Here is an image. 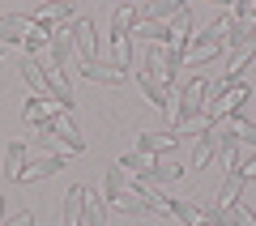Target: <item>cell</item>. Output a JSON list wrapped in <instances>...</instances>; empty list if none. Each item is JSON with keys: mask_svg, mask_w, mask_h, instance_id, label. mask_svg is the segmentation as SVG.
I'll return each instance as SVG.
<instances>
[{"mask_svg": "<svg viewBox=\"0 0 256 226\" xmlns=\"http://www.w3.org/2000/svg\"><path fill=\"white\" fill-rule=\"evenodd\" d=\"M205 102H210V82H205V77L184 82L180 94H175V102H171V132H175V136H184V132H205V128H210Z\"/></svg>", "mask_w": 256, "mask_h": 226, "instance_id": "cell-1", "label": "cell"}, {"mask_svg": "<svg viewBox=\"0 0 256 226\" xmlns=\"http://www.w3.org/2000/svg\"><path fill=\"white\" fill-rule=\"evenodd\" d=\"M141 22V13L132 4H120L111 13V34H107V52L116 68H132V26Z\"/></svg>", "mask_w": 256, "mask_h": 226, "instance_id": "cell-2", "label": "cell"}, {"mask_svg": "<svg viewBox=\"0 0 256 226\" xmlns=\"http://www.w3.org/2000/svg\"><path fill=\"white\" fill-rule=\"evenodd\" d=\"M244 102H248V82H226L222 77L218 86H210V102H205V116L214 120H230V116H244Z\"/></svg>", "mask_w": 256, "mask_h": 226, "instance_id": "cell-3", "label": "cell"}, {"mask_svg": "<svg viewBox=\"0 0 256 226\" xmlns=\"http://www.w3.org/2000/svg\"><path fill=\"white\" fill-rule=\"evenodd\" d=\"M226 22H230V18H218L214 26H205L201 34H192V43H188V60H184V64H192V68H205V64H210L218 52H226V43H222V38H226Z\"/></svg>", "mask_w": 256, "mask_h": 226, "instance_id": "cell-4", "label": "cell"}, {"mask_svg": "<svg viewBox=\"0 0 256 226\" xmlns=\"http://www.w3.org/2000/svg\"><path fill=\"white\" fill-rule=\"evenodd\" d=\"M68 30H73V47H77V56H82V64L98 60V26H94L90 18H73Z\"/></svg>", "mask_w": 256, "mask_h": 226, "instance_id": "cell-5", "label": "cell"}, {"mask_svg": "<svg viewBox=\"0 0 256 226\" xmlns=\"http://www.w3.org/2000/svg\"><path fill=\"white\" fill-rule=\"evenodd\" d=\"M82 77H86V82H94V86H124L132 72L116 68L111 60H90V64H82Z\"/></svg>", "mask_w": 256, "mask_h": 226, "instance_id": "cell-6", "label": "cell"}, {"mask_svg": "<svg viewBox=\"0 0 256 226\" xmlns=\"http://www.w3.org/2000/svg\"><path fill=\"white\" fill-rule=\"evenodd\" d=\"M175 145H180V136H175L171 128H162V132H141L137 136V154H146V158H171Z\"/></svg>", "mask_w": 256, "mask_h": 226, "instance_id": "cell-7", "label": "cell"}, {"mask_svg": "<svg viewBox=\"0 0 256 226\" xmlns=\"http://www.w3.org/2000/svg\"><path fill=\"white\" fill-rule=\"evenodd\" d=\"M64 162H68V154H34L26 162V171H22L18 184H30V180H47V175L64 171Z\"/></svg>", "mask_w": 256, "mask_h": 226, "instance_id": "cell-8", "label": "cell"}, {"mask_svg": "<svg viewBox=\"0 0 256 226\" xmlns=\"http://www.w3.org/2000/svg\"><path fill=\"white\" fill-rule=\"evenodd\" d=\"M30 13H4V18H0V43L9 47V43H22V38H26V30H30Z\"/></svg>", "mask_w": 256, "mask_h": 226, "instance_id": "cell-9", "label": "cell"}, {"mask_svg": "<svg viewBox=\"0 0 256 226\" xmlns=\"http://www.w3.org/2000/svg\"><path fill=\"white\" fill-rule=\"evenodd\" d=\"M107 214H111L107 196H102V192H90V188H86V209H82V226H107Z\"/></svg>", "mask_w": 256, "mask_h": 226, "instance_id": "cell-10", "label": "cell"}, {"mask_svg": "<svg viewBox=\"0 0 256 226\" xmlns=\"http://www.w3.org/2000/svg\"><path fill=\"white\" fill-rule=\"evenodd\" d=\"M82 209H86V188H82V184H68V192H64V209H60L64 226H82Z\"/></svg>", "mask_w": 256, "mask_h": 226, "instance_id": "cell-11", "label": "cell"}, {"mask_svg": "<svg viewBox=\"0 0 256 226\" xmlns=\"http://www.w3.org/2000/svg\"><path fill=\"white\" fill-rule=\"evenodd\" d=\"M56 111H60V107H56V102L47 98V94H30V98H26V107H22V120L38 128L47 116H56Z\"/></svg>", "mask_w": 256, "mask_h": 226, "instance_id": "cell-12", "label": "cell"}, {"mask_svg": "<svg viewBox=\"0 0 256 226\" xmlns=\"http://www.w3.org/2000/svg\"><path fill=\"white\" fill-rule=\"evenodd\" d=\"M107 205H116L120 214H128V218H146V214H154V209H150V200L141 196V192H132V188L120 192V196H116V200H107Z\"/></svg>", "mask_w": 256, "mask_h": 226, "instance_id": "cell-13", "label": "cell"}, {"mask_svg": "<svg viewBox=\"0 0 256 226\" xmlns=\"http://www.w3.org/2000/svg\"><path fill=\"white\" fill-rule=\"evenodd\" d=\"M180 9H184L180 0H154V4H146V9H137V13H141L146 22H162V26H171Z\"/></svg>", "mask_w": 256, "mask_h": 226, "instance_id": "cell-14", "label": "cell"}, {"mask_svg": "<svg viewBox=\"0 0 256 226\" xmlns=\"http://www.w3.org/2000/svg\"><path fill=\"white\" fill-rule=\"evenodd\" d=\"M137 86H141V90H146V98L150 102H154V107L158 111H162V116H171V90H162V86H158V82H150V77H146V72H137Z\"/></svg>", "mask_w": 256, "mask_h": 226, "instance_id": "cell-15", "label": "cell"}, {"mask_svg": "<svg viewBox=\"0 0 256 226\" xmlns=\"http://www.w3.org/2000/svg\"><path fill=\"white\" fill-rule=\"evenodd\" d=\"M226 52H244L248 43H256V26H244V22H226Z\"/></svg>", "mask_w": 256, "mask_h": 226, "instance_id": "cell-16", "label": "cell"}, {"mask_svg": "<svg viewBox=\"0 0 256 226\" xmlns=\"http://www.w3.org/2000/svg\"><path fill=\"white\" fill-rule=\"evenodd\" d=\"M26 162H30V150H26L22 141H13L9 150H4V175H9V180H22Z\"/></svg>", "mask_w": 256, "mask_h": 226, "instance_id": "cell-17", "label": "cell"}, {"mask_svg": "<svg viewBox=\"0 0 256 226\" xmlns=\"http://www.w3.org/2000/svg\"><path fill=\"white\" fill-rule=\"evenodd\" d=\"M47 38H52V26L30 22V30H26V38H22V47H26L30 56H47Z\"/></svg>", "mask_w": 256, "mask_h": 226, "instance_id": "cell-18", "label": "cell"}, {"mask_svg": "<svg viewBox=\"0 0 256 226\" xmlns=\"http://www.w3.org/2000/svg\"><path fill=\"white\" fill-rule=\"evenodd\" d=\"M244 175H239V171H226V180H222V188H218V196H214V200H218V205H239V196H244Z\"/></svg>", "mask_w": 256, "mask_h": 226, "instance_id": "cell-19", "label": "cell"}, {"mask_svg": "<svg viewBox=\"0 0 256 226\" xmlns=\"http://www.w3.org/2000/svg\"><path fill=\"white\" fill-rule=\"evenodd\" d=\"M116 166H120L124 175H137V180H141V175H150V171H154V158H146V154H137V150H132V154H124Z\"/></svg>", "mask_w": 256, "mask_h": 226, "instance_id": "cell-20", "label": "cell"}, {"mask_svg": "<svg viewBox=\"0 0 256 226\" xmlns=\"http://www.w3.org/2000/svg\"><path fill=\"white\" fill-rule=\"evenodd\" d=\"M256 60V43H248L244 52H230V68H226V82H244V68Z\"/></svg>", "mask_w": 256, "mask_h": 226, "instance_id": "cell-21", "label": "cell"}, {"mask_svg": "<svg viewBox=\"0 0 256 226\" xmlns=\"http://www.w3.org/2000/svg\"><path fill=\"white\" fill-rule=\"evenodd\" d=\"M171 218H180L184 226H201L205 222L201 209H196V200H180V196H171Z\"/></svg>", "mask_w": 256, "mask_h": 226, "instance_id": "cell-22", "label": "cell"}, {"mask_svg": "<svg viewBox=\"0 0 256 226\" xmlns=\"http://www.w3.org/2000/svg\"><path fill=\"white\" fill-rule=\"evenodd\" d=\"M180 175H184V166L175 162V158H154V171H150L154 184H175Z\"/></svg>", "mask_w": 256, "mask_h": 226, "instance_id": "cell-23", "label": "cell"}, {"mask_svg": "<svg viewBox=\"0 0 256 226\" xmlns=\"http://www.w3.org/2000/svg\"><path fill=\"white\" fill-rule=\"evenodd\" d=\"M120 192H128V180H124V171H120V166L102 171V196H107V200H116Z\"/></svg>", "mask_w": 256, "mask_h": 226, "instance_id": "cell-24", "label": "cell"}, {"mask_svg": "<svg viewBox=\"0 0 256 226\" xmlns=\"http://www.w3.org/2000/svg\"><path fill=\"white\" fill-rule=\"evenodd\" d=\"M218 154V145H214V136H210V128L201 132V141H196V150H192V166L201 171V166H210V158Z\"/></svg>", "mask_w": 256, "mask_h": 226, "instance_id": "cell-25", "label": "cell"}, {"mask_svg": "<svg viewBox=\"0 0 256 226\" xmlns=\"http://www.w3.org/2000/svg\"><path fill=\"white\" fill-rule=\"evenodd\" d=\"M22 77L30 82V90H34V94H43V60H38V56H30V60L22 64Z\"/></svg>", "mask_w": 256, "mask_h": 226, "instance_id": "cell-26", "label": "cell"}, {"mask_svg": "<svg viewBox=\"0 0 256 226\" xmlns=\"http://www.w3.org/2000/svg\"><path fill=\"white\" fill-rule=\"evenodd\" d=\"M34 154H64V145L56 141L52 132H43V128H34Z\"/></svg>", "mask_w": 256, "mask_h": 226, "instance_id": "cell-27", "label": "cell"}, {"mask_svg": "<svg viewBox=\"0 0 256 226\" xmlns=\"http://www.w3.org/2000/svg\"><path fill=\"white\" fill-rule=\"evenodd\" d=\"M235 132H239V145L256 150V124H252V120H244V116H239V120H235Z\"/></svg>", "mask_w": 256, "mask_h": 226, "instance_id": "cell-28", "label": "cell"}, {"mask_svg": "<svg viewBox=\"0 0 256 226\" xmlns=\"http://www.w3.org/2000/svg\"><path fill=\"white\" fill-rule=\"evenodd\" d=\"M4 226H34V218L30 214H13V218H4Z\"/></svg>", "mask_w": 256, "mask_h": 226, "instance_id": "cell-29", "label": "cell"}, {"mask_svg": "<svg viewBox=\"0 0 256 226\" xmlns=\"http://www.w3.org/2000/svg\"><path fill=\"white\" fill-rule=\"evenodd\" d=\"M239 175H244V180H256V154L248 158V162H239Z\"/></svg>", "mask_w": 256, "mask_h": 226, "instance_id": "cell-30", "label": "cell"}, {"mask_svg": "<svg viewBox=\"0 0 256 226\" xmlns=\"http://www.w3.org/2000/svg\"><path fill=\"white\" fill-rule=\"evenodd\" d=\"M0 226H4V196H0Z\"/></svg>", "mask_w": 256, "mask_h": 226, "instance_id": "cell-31", "label": "cell"}, {"mask_svg": "<svg viewBox=\"0 0 256 226\" xmlns=\"http://www.w3.org/2000/svg\"><path fill=\"white\" fill-rule=\"evenodd\" d=\"M0 56H4V43H0Z\"/></svg>", "mask_w": 256, "mask_h": 226, "instance_id": "cell-32", "label": "cell"}]
</instances>
